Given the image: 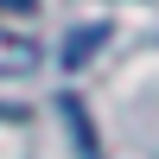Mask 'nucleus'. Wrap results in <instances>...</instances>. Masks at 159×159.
Instances as JSON below:
<instances>
[{"label":"nucleus","mask_w":159,"mask_h":159,"mask_svg":"<svg viewBox=\"0 0 159 159\" xmlns=\"http://www.w3.org/2000/svg\"><path fill=\"white\" fill-rule=\"evenodd\" d=\"M38 0H0V13H32Z\"/></svg>","instance_id":"7ed1b4c3"},{"label":"nucleus","mask_w":159,"mask_h":159,"mask_svg":"<svg viewBox=\"0 0 159 159\" xmlns=\"http://www.w3.org/2000/svg\"><path fill=\"white\" fill-rule=\"evenodd\" d=\"M102 38H108V25H96V32H76V38H70V51H64V64H70V70H76V64H83L89 51L102 45Z\"/></svg>","instance_id":"f03ea898"},{"label":"nucleus","mask_w":159,"mask_h":159,"mask_svg":"<svg viewBox=\"0 0 159 159\" xmlns=\"http://www.w3.org/2000/svg\"><path fill=\"white\" fill-rule=\"evenodd\" d=\"M38 64H45V45L25 32H7L0 25V76H32Z\"/></svg>","instance_id":"f257e3e1"}]
</instances>
